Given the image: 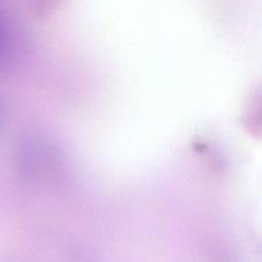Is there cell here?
Masks as SVG:
<instances>
[{"instance_id": "obj_1", "label": "cell", "mask_w": 262, "mask_h": 262, "mask_svg": "<svg viewBox=\"0 0 262 262\" xmlns=\"http://www.w3.org/2000/svg\"><path fill=\"white\" fill-rule=\"evenodd\" d=\"M5 48V35H4V31H3V26L0 23V56H2L3 51H4Z\"/></svg>"}, {"instance_id": "obj_2", "label": "cell", "mask_w": 262, "mask_h": 262, "mask_svg": "<svg viewBox=\"0 0 262 262\" xmlns=\"http://www.w3.org/2000/svg\"><path fill=\"white\" fill-rule=\"evenodd\" d=\"M0 114H2V112H0Z\"/></svg>"}]
</instances>
